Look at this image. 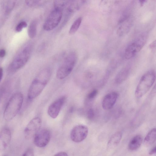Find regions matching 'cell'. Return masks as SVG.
Here are the masks:
<instances>
[{
  "label": "cell",
  "instance_id": "obj_1",
  "mask_svg": "<svg viewBox=\"0 0 156 156\" xmlns=\"http://www.w3.org/2000/svg\"><path fill=\"white\" fill-rule=\"evenodd\" d=\"M51 74L49 68L42 69L31 82L29 88L27 97L30 100L33 99L41 93L49 81Z\"/></svg>",
  "mask_w": 156,
  "mask_h": 156
},
{
  "label": "cell",
  "instance_id": "obj_2",
  "mask_svg": "<svg viewBox=\"0 0 156 156\" xmlns=\"http://www.w3.org/2000/svg\"><path fill=\"white\" fill-rule=\"evenodd\" d=\"M33 48V45L30 44L22 48L9 65L8 70L9 73H14L25 65L30 57Z\"/></svg>",
  "mask_w": 156,
  "mask_h": 156
},
{
  "label": "cell",
  "instance_id": "obj_3",
  "mask_svg": "<svg viewBox=\"0 0 156 156\" xmlns=\"http://www.w3.org/2000/svg\"><path fill=\"white\" fill-rule=\"evenodd\" d=\"M23 101V95L21 93H16L11 96L3 113L4 118L6 120H10L16 116L21 108Z\"/></svg>",
  "mask_w": 156,
  "mask_h": 156
},
{
  "label": "cell",
  "instance_id": "obj_4",
  "mask_svg": "<svg viewBox=\"0 0 156 156\" xmlns=\"http://www.w3.org/2000/svg\"><path fill=\"white\" fill-rule=\"evenodd\" d=\"M155 78V72L153 70L148 71L142 76L135 91L137 98H140L147 93L153 85Z\"/></svg>",
  "mask_w": 156,
  "mask_h": 156
},
{
  "label": "cell",
  "instance_id": "obj_5",
  "mask_svg": "<svg viewBox=\"0 0 156 156\" xmlns=\"http://www.w3.org/2000/svg\"><path fill=\"white\" fill-rule=\"evenodd\" d=\"M77 57V54L75 52H70L67 55L57 70L56 73L57 78L63 79L71 73L76 64Z\"/></svg>",
  "mask_w": 156,
  "mask_h": 156
},
{
  "label": "cell",
  "instance_id": "obj_6",
  "mask_svg": "<svg viewBox=\"0 0 156 156\" xmlns=\"http://www.w3.org/2000/svg\"><path fill=\"white\" fill-rule=\"evenodd\" d=\"M147 38L146 34H142L134 39L127 46L124 52V56L127 59L134 57L146 44Z\"/></svg>",
  "mask_w": 156,
  "mask_h": 156
},
{
  "label": "cell",
  "instance_id": "obj_7",
  "mask_svg": "<svg viewBox=\"0 0 156 156\" xmlns=\"http://www.w3.org/2000/svg\"><path fill=\"white\" fill-rule=\"evenodd\" d=\"M62 10L55 9L49 14L43 26L44 29L51 31L56 28L59 24L62 17Z\"/></svg>",
  "mask_w": 156,
  "mask_h": 156
},
{
  "label": "cell",
  "instance_id": "obj_8",
  "mask_svg": "<svg viewBox=\"0 0 156 156\" xmlns=\"http://www.w3.org/2000/svg\"><path fill=\"white\" fill-rule=\"evenodd\" d=\"M42 124L41 118L35 117L32 119L28 124L24 131L25 139L30 140L34 137L40 130Z\"/></svg>",
  "mask_w": 156,
  "mask_h": 156
},
{
  "label": "cell",
  "instance_id": "obj_9",
  "mask_svg": "<svg viewBox=\"0 0 156 156\" xmlns=\"http://www.w3.org/2000/svg\"><path fill=\"white\" fill-rule=\"evenodd\" d=\"M88 133L87 126L83 125H78L71 130L70 137L72 140L76 143L81 142L87 137Z\"/></svg>",
  "mask_w": 156,
  "mask_h": 156
},
{
  "label": "cell",
  "instance_id": "obj_10",
  "mask_svg": "<svg viewBox=\"0 0 156 156\" xmlns=\"http://www.w3.org/2000/svg\"><path fill=\"white\" fill-rule=\"evenodd\" d=\"M133 22V17L129 15L124 16L119 20L117 30V34L119 37L126 35L129 31Z\"/></svg>",
  "mask_w": 156,
  "mask_h": 156
},
{
  "label": "cell",
  "instance_id": "obj_11",
  "mask_svg": "<svg viewBox=\"0 0 156 156\" xmlns=\"http://www.w3.org/2000/svg\"><path fill=\"white\" fill-rule=\"evenodd\" d=\"M34 138V143L36 146L39 147H44L50 141L51 133L48 129H43L40 130Z\"/></svg>",
  "mask_w": 156,
  "mask_h": 156
},
{
  "label": "cell",
  "instance_id": "obj_12",
  "mask_svg": "<svg viewBox=\"0 0 156 156\" xmlns=\"http://www.w3.org/2000/svg\"><path fill=\"white\" fill-rule=\"evenodd\" d=\"M66 100V97L63 96L52 102L49 105L48 109V115L53 119L56 118L59 115Z\"/></svg>",
  "mask_w": 156,
  "mask_h": 156
},
{
  "label": "cell",
  "instance_id": "obj_13",
  "mask_svg": "<svg viewBox=\"0 0 156 156\" xmlns=\"http://www.w3.org/2000/svg\"><path fill=\"white\" fill-rule=\"evenodd\" d=\"M118 96V94L116 92H111L106 94L102 102L103 108L105 110L112 108L115 104Z\"/></svg>",
  "mask_w": 156,
  "mask_h": 156
},
{
  "label": "cell",
  "instance_id": "obj_14",
  "mask_svg": "<svg viewBox=\"0 0 156 156\" xmlns=\"http://www.w3.org/2000/svg\"><path fill=\"white\" fill-rule=\"evenodd\" d=\"M11 138L10 130L4 128L0 132V152L4 151L9 144Z\"/></svg>",
  "mask_w": 156,
  "mask_h": 156
},
{
  "label": "cell",
  "instance_id": "obj_15",
  "mask_svg": "<svg viewBox=\"0 0 156 156\" xmlns=\"http://www.w3.org/2000/svg\"><path fill=\"white\" fill-rule=\"evenodd\" d=\"M130 69V66L129 65L122 68L116 76L115 78V83L117 84H119L125 81L129 75Z\"/></svg>",
  "mask_w": 156,
  "mask_h": 156
},
{
  "label": "cell",
  "instance_id": "obj_16",
  "mask_svg": "<svg viewBox=\"0 0 156 156\" xmlns=\"http://www.w3.org/2000/svg\"><path fill=\"white\" fill-rule=\"evenodd\" d=\"M122 0H101L100 5L104 11H110L120 3Z\"/></svg>",
  "mask_w": 156,
  "mask_h": 156
},
{
  "label": "cell",
  "instance_id": "obj_17",
  "mask_svg": "<svg viewBox=\"0 0 156 156\" xmlns=\"http://www.w3.org/2000/svg\"><path fill=\"white\" fill-rule=\"evenodd\" d=\"M90 0H71L67 9L69 13H71L79 10Z\"/></svg>",
  "mask_w": 156,
  "mask_h": 156
},
{
  "label": "cell",
  "instance_id": "obj_18",
  "mask_svg": "<svg viewBox=\"0 0 156 156\" xmlns=\"http://www.w3.org/2000/svg\"><path fill=\"white\" fill-rule=\"evenodd\" d=\"M122 134L121 132H118L114 134L109 140L107 144L108 148L112 149L116 147L120 143Z\"/></svg>",
  "mask_w": 156,
  "mask_h": 156
},
{
  "label": "cell",
  "instance_id": "obj_19",
  "mask_svg": "<svg viewBox=\"0 0 156 156\" xmlns=\"http://www.w3.org/2000/svg\"><path fill=\"white\" fill-rule=\"evenodd\" d=\"M143 140L142 136L137 135L133 137L130 140L128 144V148L131 151H134L139 148Z\"/></svg>",
  "mask_w": 156,
  "mask_h": 156
},
{
  "label": "cell",
  "instance_id": "obj_20",
  "mask_svg": "<svg viewBox=\"0 0 156 156\" xmlns=\"http://www.w3.org/2000/svg\"><path fill=\"white\" fill-rule=\"evenodd\" d=\"M156 130L154 128L151 130L145 136L144 142L147 145L152 144L156 140Z\"/></svg>",
  "mask_w": 156,
  "mask_h": 156
},
{
  "label": "cell",
  "instance_id": "obj_21",
  "mask_svg": "<svg viewBox=\"0 0 156 156\" xmlns=\"http://www.w3.org/2000/svg\"><path fill=\"white\" fill-rule=\"evenodd\" d=\"M37 22L36 20H33L29 24L28 28V34L30 38H34L37 33Z\"/></svg>",
  "mask_w": 156,
  "mask_h": 156
},
{
  "label": "cell",
  "instance_id": "obj_22",
  "mask_svg": "<svg viewBox=\"0 0 156 156\" xmlns=\"http://www.w3.org/2000/svg\"><path fill=\"white\" fill-rule=\"evenodd\" d=\"M71 0H54V5L55 9L62 10L69 3Z\"/></svg>",
  "mask_w": 156,
  "mask_h": 156
},
{
  "label": "cell",
  "instance_id": "obj_23",
  "mask_svg": "<svg viewBox=\"0 0 156 156\" xmlns=\"http://www.w3.org/2000/svg\"><path fill=\"white\" fill-rule=\"evenodd\" d=\"M82 21V18L80 17L74 22L69 31V33L70 35L73 34L76 32L80 27Z\"/></svg>",
  "mask_w": 156,
  "mask_h": 156
},
{
  "label": "cell",
  "instance_id": "obj_24",
  "mask_svg": "<svg viewBox=\"0 0 156 156\" xmlns=\"http://www.w3.org/2000/svg\"><path fill=\"white\" fill-rule=\"evenodd\" d=\"M27 26V24L26 22L24 21H21L16 27L15 30L17 32H20L23 28L26 27Z\"/></svg>",
  "mask_w": 156,
  "mask_h": 156
},
{
  "label": "cell",
  "instance_id": "obj_25",
  "mask_svg": "<svg viewBox=\"0 0 156 156\" xmlns=\"http://www.w3.org/2000/svg\"><path fill=\"white\" fill-rule=\"evenodd\" d=\"M41 0H25L26 4L29 7H33L36 5Z\"/></svg>",
  "mask_w": 156,
  "mask_h": 156
},
{
  "label": "cell",
  "instance_id": "obj_26",
  "mask_svg": "<svg viewBox=\"0 0 156 156\" xmlns=\"http://www.w3.org/2000/svg\"><path fill=\"white\" fill-rule=\"evenodd\" d=\"M98 93V90L96 89H94L88 94L87 98L89 100H92L96 97Z\"/></svg>",
  "mask_w": 156,
  "mask_h": 156
},
{
  "label": "cell",
  "instance_id": "obj_27",
  "mask_svg": "<svg viewBox=\"0 0 156 156\" xmlns=\"http://www.w3.org/2000/svg\"><path fill=\"white\" fill-rule=\"evenodd\" d=\"M95 116V113L94 110L92 108L89 109L87 113V116L90 120L93 119Z\"/></svg>",
  "mask_w": 156,
  "mask_h": 156
},
{
  "label": "cell",
  "instance_id": "obj_28",
  "mask_svg": "<svg viewBox=\"0 0 156 156\" xmlns=\"http://www.w3.org/2000/svg\"><path fill=\"white\" fill-rule=\"evenodd\" d=\"M23 156H34V152L31 148L28 149L23 154Z\"/></svg>",
  "mask_w": 156,
  "mask_h": 156
},
{
  "label": "cell",
  "instance_id": "obj_29",
  "mask_svg": "<svg viewBox=\"0 0 156 156\" xmlns=\"http://www.w3.org/2000/svg\"><path fill=\"white\" fill-rule=\"evenodd\" d=\"M150 49L152 51L155 50L156 48V41L154 40L151 42L149 45Z\"/></svg>",
  "mask_w": 156,
  "mask_h": 156
},
{
  "label": "cell",
  "instance_id": "obj_30",
  "mask_svg": "<svg viewBox=\"0 0 156 156\" xmlns=\"http://www.w3.org/2000/svg\"><path fill=\"white\" fill-rule=\"evenodd\" d=\"M6 51L4 49H0V57L3 58L5 55Z\"/></svg>",
  "mask_w": 156,
  "mask_h": 156
},
{
  "label": "cell",
  "instance_id": "obj_31",
  "mask_svg": "<svg viewBox=\"0 0 156 156\" xmlns=\"http://www.w3.org/2000/svg\"><path fill=\"white\" fill-rule=\"evenodd\" d=\"M67 153L64 151H61L56 153L54 156H67Z\"/></svg>",
  "mask_w": 156,
  "mask_h": 156
},
{
  "label": "cell",
  "instance_id": "obj_32",
  "mask_svg": "<svg viewBox=\"0 0 156 156\" xmlns=\"http://www.w3.org/2000/svg\"><path fill=\"white\" fill-rule=\"evenodd\" d=\"M156 153V147L155 146L153 147L149 152V154L150 155H152Z\"/></svg>",
  "mask_w": 156,
  "mask_h": 156
},
{
  "label": "cell",
  "instance_id": "obj_33",
  "mask_svg": "<svg viewBox=\"0 0 156 156\" xmlns=\"http://www.w3.org/2000/svg\"><path fill=\"white\" fill-rule=\"evenodd\" d=\"M3 75V70L2 68L0 67V82L1 81Z\"/></svg>",
  "mask_w": 156,
  "mask_h": 156
},
{
  "label": "cell",
  "instance_id": "obj_34",
  "mask_svg": "<svg viewBox=\"0 0 156 156\" xmlns=\"http://www.w3.org/2000/svg\"><path fill=\"white\" fill-rule=\"evenodd\" d=\"M141 6H143L147 0H138Z\"/></svg>",
  "mask_w": 156,
  "mask_h": 156
}]
</instances>
